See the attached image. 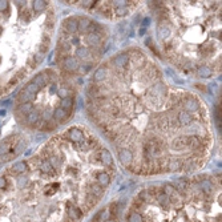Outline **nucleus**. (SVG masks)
<instances>
[{
  "label": "nucleus",
  "mask_w": 222,
  "mask_h": 222,
  "mask_svg": "<svg viewBox=\"0 0 222 222\" xmlns=\"http://www.w3.org/2000/svg\"><path fill=\"white\" fill-rule=\"evenodd\" d=\"M107 222H116V221H115V219H108Z\"/></svg>",
  "instance_id": "nucleus-48"
},
{
  "label": "nucleus",
  "mask_w": 222,
  "mask_h": 222,
  "mask_svg": "<svg viewBox=\"0 0 222 222\" xmlns=\"http://www.w3.org/2000/svg\"><path fill=\"white\" fill-rule=\"evenodd\" d=\"M97 182H99L100 186H108L110 182V178H109V174L105 173V172H101V173H99V176H97Z\"/></svg>",
  "instance_id": "nucleus-17"
},
{
  "label": "nucleus",
  "mask_w": 222,
  "mask_h": 222,
  "mask_svg": "<svg viewBox=\"0 0 222 222\" xmlns=\"http://www.w3.org/2000/svg\"><path fill=\"white\" fill-rule=\"evenodd\" d=\"M68 137H69V140L72 142H81L84 140L83 132H81L80 129H77V128L69 129V130H68Z\"/></svg>",
  "instance_id": "nucleus-5"
},
{
  "label": "nucleus",
  "mask_w": 222,
  "mask_h": 222,
  "mask_svg": "<svg viewBox=\"0 0 222 222\" xmlns=\"http://www.w3.org/2000/svg\"><path fill=\"white\" fill-rule=\"evenodd\" d=\"M158 36L161 39H168L170 36V28L166 27V25H161L160 30H158Z\"/></svg>",
  "instance_id": "nucleus-28"
},
{
  "label": "nucleus",
  "mask_w": 222,
  "mask_h": 222,
  "mask_svg": "<svg viewBox=\"0 0 222 222\" xmlns=\"http://www.w3.org/2000/svg\"><path fill=\"white\" fill-rule=\"evenodd\" d=\"M116 14L118 16H126L128 15V8L126 7H116Z\"/></svg>",
  "instance_id": "nucleus-39"
},
{
  "label": "nucleus",
  "mask_w": 222,
  "mask_h": 222,
  "mask_svg": "<svg viewBox=\"0 0 222 222\" xmlns=\"http://www.w3.org/2000/svg\"><path fill=\"white\" fill-rule=\"evenodd\" d=\"M32 83L35 84V85H37L39 89H43V88H45L47 84H48V79H47L45 73H40V75H37L33 79Z\"/></svg>",
  "instance_id": "nucleus-7"
},
{
  "label": "nucleus",
  "mask_w": 222,
  "mask_h": 222,
  "mask_svg": "<svg viewBox=\"0 0 222 222\" xmlns=\"http://www.w3.org/2000/svg\"><path fill=\"white\" fill-rule=\"evenodd\" d=\"M12 140H14V136L9 137L8 140H4L1 144H0V157L3 154H7V152H8V149L11 146H14V142H11Z\"/></svg>",
  "instance_id": "nucleus-12"
},
{
  "label": "nucleus",
  "mask_w": 222,
  "mask_h": 222,
  "mask_svg": "<svg viewBox=\"0 0 222 222\" xmlns=\"http://www.w3.org/2000/svg\"><path fill=\"white\" fill-rule=\"evenodd\" d=\"M67 115H68L67 110H64L63 108H60V107L57 108V109H55V110H53V118H55L56 121H61V120H64V118L67 117Z\"/></svg>",
  "instance_id": "nucleus-21"
},
{
  "label": "nucleus",
  "mask_w": 222,
  "mask_h": 222,
  "mask_svg": "<svg viewBox=\"0 0 222 222\" xmlns=\"http://www.w3.org/2000/svg\"><path fill=\"white\" fill-rule=\"evenodd\" d=\"M140 198H141V200H144V201H149L150 200L149 192H148V190H142V192L140 193Z\"/></svg>",
  "instance_id": "nucleus-41"
},
{
  "label": "nucleus",
  "mask_w": 222,
  "mask_h": 222,
  "mask_svg": "<svg viewBox=\"0 0 222 222\" xmlns=\"http://www.w3.org/2000/svg\"><path fill=\"white\" fill-rule=\"evenodd\" d=\"M64 28L68 31L69 33H75L79 31V22L75 17H68L64 22Z\"/></svg>",
  "instance_id": "nucleus-4"
},
{
  "label": "nucleus",
  "mask_w": 222,
  "mask_h": 222,
  "mask_svg": "<svg viewBox=\"0 0 222 222\" xmlns=\"http://www.w3.org/2000/svg\"><path fill=\"white\" fill-rule=\"evenodd\" d=\"M184 105H185V110L186 112H195V110H198V101L195 99H189V100H185L184 101Z\"/></svg>",
  "instance_id": "nucleus-8"
},
{
  "label": "nucleus",
  "mask_w": 222,
  "mask_h": 222,
  "mask_svg": "<svg viewBox=\"0 0 222 222\" xmlns=\"http://www.w3.org/2000/svg\"><path fill=\"white\" fill-rule=\"evenodd\" d=\"M32 110V104L31 102H23V104H20L19 107V112L23 113V115H28V113Z\"/></svg>",
  "instance_id": "nucleus-30"
},
{
  "label": "nucleus",
  "mask_w": 222,
  "mask_h": 222,
  "mask_svg": "<svg viewBox=\"0 0 222 222\" xmlns=\"http://www.w3.org/2000/svg\"><path fill=\"white\" fill-rule=\"evenodd\" d=\"M40 170L44 172V173H51V172H53V168L48 161H44V162L40 164Z\"/></svg>",
  "instance_id": "nucleus-33"
},
{
  "label": "nucleus",
  "mask_w": 222,
  "mask_h": 222,
  "mask_svg": "<svg viewBox=\"0 0 222 222\" xmlns=\"http://www.w3.org/2000/svg\"><path fill=\"white\" fill-rule=\"evenodd\" d=\"M12 170L16 172V173H24V172L27 170V164H25L24 161H20V162L14 164V166H12Z\"/></svg>",
  "instance_id": "nucleus-25"
},
{
  "label": "nucleus",
  "mask_w": 222,
  "mask_h": 222,
  "mask_svg": "<svg viewBox=\"0 0 222 222\" xmlns=\"http://www.w3.org/2000/svg\"><path fill=\"white\" fill-rule=\"evenodd\" d=\"M168 124H169L168 117H165V116H162V117L160 118V121H158V125H160L161 129H166L168 128Z\"/></svg>",
  "instance_id": "nucleus-40"
},
{
  "label": "nucleus",
  "mask_w": 222,
  "mask_h": 222,
  "mask_svg": "<svg viewBox=\"0 0 222 222\" xmlns=\"http://www.w3.org/2000/svg\"><path fill=\"white\" fill-rule=\"evenodd\" d=\"M86 43L89 44L91 47H97L100 43H101V36L96 32H92L86 36Z\"/></svg>",
  "instance_id": "nucleus-9"
},
{
  "label": "nucleus",
  "mask_w": 222,
  "mask_h": 222,
  "mask_svg": "<svg viewBox=\"0 0 222 222\" xmlns=\"http://www.w3.org/2000/svg\"><path fill=\"white\" fill-rule=\"evenodd\" d=\"M53 117V112H52V109H45L44 110V113H43V120L44 121H49L51 118Z\"/></svg>",
  "instance_id": "nucleus-38"
},
{
  "label": "nucleus",
  "mask_w": 222,
  "mask_h": 222,
  "mask_svg": "<svg viewBox=\"0 0 222 222\" xmlns=\"http://www.w3.org/2000/svg\"><path fill=\"white\" fill-rule=\"evenodd\" d=\"M128 61H129V55L128 53H120L115 57L113 65H115V68H117V69H123V68L128 64Z\"/></svg>",
  "instance_id": "nucleus-2"
},
{
  "label": "nucleus",
  "mask_w": 222,
  "mask_h": 222,
  "mask_svg": "<svg viewBox=\"0 0 222 222\" xmlns=\"http://www.w3.org/2000/svg\"><path fill=\"white\" fill-rule=\"evenodd\" d=\"M186 182L185 181H182V179H178V181H177V189H179L181 190V192H184L185 189H186Z\"/></svg>",
  "instance_id": "nucleus-42"
},
{
  "label": "nucleus",
  "mask_w": 222,
  "mask_h": 222,
  "mask_svg": "<svg viewBox=\"0 0 222 222\" xmlns=\"http://www.w3.org/2000/svg\"><path fill=\"white\" fill-rule=\"evenodd\" d=\"M63 68L69 72H75L79 68V60L75 56H65L63 60Z\"/></svg>",
  "instance_id": "nucleus-1"
},
{
  "label": "nucleus",
  "mask_w": 222,
  "mask_h": 222,
  "mask_svg": "<svg viewBox=\"0 0 222 222\" xmlns=\"http://www.w3.org/2000/svg\"><path fill=\"white\" fill-rule=\"evenodd\" d=\"M186 145H187V137L179 136V137H177V138L173 141L172 148H173L174 150H182V149H185V148H186Z\"/></svg>",
  "instance_id": "nucleus-6"
},
{
  "label": "nucleus",
  "mask_w": 222,
  "mask_h": 222,
  "mask_svg": "<svg viewBox=\"0 0 222 222\" xmlns=\"http://www.w3.org/2000/svg\"><path fill=\"white\" fill-rule=\"evenodd\" d=\"M47 4H48V3L44 1V0H35L32 6H33V9H35L36 12H41L47 7Z\"/></svg>",
  "instance_id": "nucleus-27"
},
{
  "label": "nucleus",
  "mask_w": 222,
  "mask_h": 222,
  "mask_svg": "<svg viewBox=\"0 0 222 222\" xmlns=\"http://www.w3.org/2000/svg\"><path fill=\"white\" fill-rule=\"evenodd\" d=\"M25 120H27L28 124H36L39 120H40V113H39V110L32 109V110H31V112L27 115Z\"/></svg>",
  "instance_id": "nucleus-15"
},
{
  "label": "nucleus",
  "mask_w": 222,
  "mask_h": 222,
  "mask_svg": "<svg viewBox=\"0 0 222 222\" xmlns=\"http://www.w3.org/2000/svg\"><path fill=\"white\" fill-rule=\"evenodd\" d=\"M48 162L52 165V168H59V166L61 165V161H60L57 157H55V156H52V157L48 158Z\"/></svg>",
  "instance_id": "nucleus-37"
},
{
  "label": "nucleus",
  "mask_w": 222,
  "mask_h": 222,
  "mask_svg": "<svg viewBox=\"0 0 222 222\" xmlns=\"http://www.w3.org/2000/svg\"><path fill=\"white\" fill-rule=\"evenodd\" d=\"M79 30H81V32H86V31L93 30V24L89 19L86 17H83V19L79 22Z\"/></svg>",
  "instance_id": "nucleus-11"
},
{
  "label": "nucleus",
  "mask_w": 222,
  "mask_h": 222,
  "mask_svg": "<svg viewBox=\"0 0 222 222\" xmlns=\"http://www.w3.org/2000/svg\"><path fill=\"white\" fill-rule=\"evenodd\" d=\"M100 158H101V162L104 164V165H107V166H110L113 164V157H112V154H110V152L108 149L101 150V153H100Z\"/></svg>",
  "instance_id": "nucleus-10"
},
{
  "label": "nucleus",
  "mask_w": 222,
  "mask_h": 222,
  "mask_svg": "<svg viewBox=\"0 0 222 222\" xmlns=\"http://www.w3.org/2000/svg\"><path fill=\"white\" fill-rule=\"evenodd\" d=\"M24 89H27V91L30 92V93H32V94H36L39 91H40V89H39V86H37V85H35L33 83H30L27 86H25Z\"/></svg>",
  "instance_id": "nucleus-36"
},
{
  "label": "nucleus",
  "mask_w": 222,
  "mask_h": 222,
  "mask_svg": "<svg viewBox=\"0 0 222 222\" xmlns=\"http://www.w3.org/2000/svg\"><path fill=\"white\" fill-rule=\"evenodd\" d=\"M190 121H192V116L189 115V112L181 110V112L178 113V123L181 124V125H187V124H190Z\"/></svg>",
  "instance_id": "nucleus-14"
},
{
  "label": "nucleus",
  "mask_w": 222,
  "mask_h": 222,
  "mask_svg": "<svg viewBox=\"0 0 222 222\" xmlns=\"http://www.w3.org/2000/svg\"><path fill=\"white\" fill-rule=\"evenodd\" d=\"M157 201H158V203H160L161 206H164V208L169 206V205H170V202H172L170 198H169L165 193H160V194L157 195Z\"/></svg>",
  "instance_id": "nucleus-22"
},
{
  "label": "nucleus",
  "mask_w": 222,
  "mask_h": 222,
  "mask_svg": "<svg viewBox=\"0 0 222 222\" xmlns=\"http://www.w3.org/2000/svg\"><path fill=\"white\" fill-rule=\"evenodd\" d=\"M89 67H91V64H85V65H83V72H88L89 71Z\"/></svg>",
  "instance_id": "nucleus-46"
},
{
  "label": "nucleus",
  "mask_w": 222,
  "mask_h": 222,
  "mask_svg": "<svg viewBox=\"0 0 222 222\" xmlns=\"http://www.w3.org/2000/svg\"><path fill=\"white\" fill-rule=\"evenodd\" d=\"M6 185H7V179L4 177H0V189H3Z\"/></svg>",
  "instance_id": "nucleus-45"
},
{
  "label": "nucleus",
  "mask_w": 222,
  "mask_h": 222,
  "mask_svg": "<svg viewBox=\"0 0 222 222\" xmlns=\"http://www.w3.org/2000/svg\"><path fill=\"white\" fill-rule=\"evenodd\" d=\"M72 105H73V100L71 97H65V99L61 100V104H60V108H63L64 110H69L72 109Z\"/></svg>",
  "instance_id": "nucleus-26"
},
{
  "label": "nucleus",
  "mask_w": 222,
  "mask_h": 222,
  "mask_svg": "<svg viewBox=\"0 0 222 222\" xmlns=\"http://www.w3.org/2000/svg\"><path fill=\"white\" fill-rule=\"evenodd\" d=\"M152 92H153L154 94H164V93L166 92V86L164 85L162 83H158V84H156V85L153 86Z\"/></svg>",
  "instance_id": "nucleus-29"
},
{
  "label": "nucleus",
  "mask_w": 222,
  "mask_h": 222,
  "mask_svg": "<svg viewBox=\"0 0 222 222\" xmlns=\"http://www.w3.org/2000/svg\"><path fill=\"white\" fill-rule=\"evenodd\" d=\"M118 158H120L123 165H130L133 161V153L129 149H121L118 153Z\"/></svg>",
  "instance_id": "nucleus-3"
},
{
  "label": "nucleus",
  "mask_w": 222,
  "mask_h": 222,
  "mask_svg": "<svg viewBox=\"0 0 222 222\" xmlns=\"http://www.w3.org/2000/svg\"><path fill=\"white\" fill-rule=\"evenodd\" d=\"M197 75L201 79H209L211 76V69L209 67H206V65H203V67H200L197 69Z\"/></svg>",
  "instance_id": "nucleus-20"
},
{
  "label": "nucleus",
  "mask_w": 222,
  "mask_h": 222,
  "mask_svg": "<svg viewBox=\"0 0 222 222\" xmlns=\"http://www.w3.org/2000/svg\"><path fill=\"white\" fill-rule=\"evenodd\" d=\"M105 77H107V68H105V67L97 68L96 72H94V75H93V80L96 81V83H99V81L104 80Z\"/></svg>",
  "instance_id": "nucleus-13"
},
{
  "label": "nucleus",
  "mask_w": 222,
  "mask_h": 222,
  "mask_svg": "<svg viewBox=\"0 0 222 222\" xmlns=\"http://www.w3.org/2000/svg\"><path fill=\"white\" fill-rule=\"evenodd\" d=\"M128 222H142V216L140 213H136V211H134V213L130 214Z\"/></svg>",
  "instance_id": "nucleus-35"
},
{
  "label": "nucleus",
  "mask_w": 222,
  "mask_h": 222,
  "mask_svg": "<svg viewBox=\"0 0 222 222\" xmlns=\"http://www.w3.org/2000/svg\"><path fill=\"white\" fill-rule=\"evenodd\" d=\"M8 9V3L7 1H0V12H4Z\"/></svg>",
  "instance_id": "nucleus-44"
},
{
  "label": "nucleus",
  "mask_w": 222,
  "mask_h": 222,
  "mask_svg": "<svg viewBox=\"0 0 222 222\" xmlns=\"http://www.w3.org/2000/svg\"><path fill=\"white\" fill-rule=\"evenodd\" d=\"M164 193H165L169 198H172L174 194H176V189H174L172 185H165V186H164Z\"/></svg>",
  "instance_id": "nucleus-34"
},
{
  "label": "nucleus",
  "mask_w": 222,
  "mask_h": 222,
  "mask_svg": "<svg viewBox=\"0 0 222 222\" xmlns=\"http://www.w3.org/2000/svg\"><path fill=\"white\" fill-rule=\"evenodd\" d=\"M68 214L71 216V218L73 219H79L81 217V211L77 208H68Z\"/></svg>",
  "instance_id": "nucleus-32"
},
{
  "label": "nucleus",
  "mask_w": 222,
  "mask_h": 222,
  "mask_svg": "<svg viewBox=\"0 0 222 222\" xmlns=\"http://www.w3.org/2000/svg\"><path fill=\"white\" fill-rule=\"evenodd\" d=\"M89 189H91V192H92V195H94L96 198L102 195V187L100 186V185H92Z\"/></svg>",
  "instance_id": "nucleus-31"
},
{
  "label": "nucleus",
  "mask_w": 222,
  "mask_h": 222,
  "mask_svg": "<svg viewBox=\"0 0 222 222\" xmlns=\"http://www.w3.org/2000/svg\"><path fill=\"white\" fill-rule=\"evenodd\" d=\"M59 96L61 97V99H65V97H68V89H67V88H60V89H59Z\"/></svg>",
  "instance_id": "nucleus-43"
},
{
  "label": "nucleus",
  "mask_w": 222,
  "mask_h": 222,
  "mask_svg": "<svg viewBox=\"0 0 222 222\" xmlns=\"http://www.w3.org/2000/svg\"><path fill=\"white\" fill-rule=\"evenodd\" d=\"M35 96H36V94L30 93L27 89H23V91L20 92V94H19V101H22V104H23V102H30L31 100L35 99Z\"/></svg>",
  "instance_id": "nucleus-19"
},
{
  "label": "nucleus",
  "mask_w": 222,
  "mask_h": 222,
  "mask_svg": "<svg viewBox=\"0 0 222 222\" xmlns=\"http://www.w3.org/2000/svg\"><path fill=\"white\" fill-rule=\"evenodd\" d=\"M89 55H91V51H89V48H86V47H79L77 49H76V59H81V60H85L89 57Z\"/></svg>",
  "instance_id": "nucleus-16"
},
{
  "label": "nucleus",
  "mask_w": 222,
  "mask_h": 222,
  "mask_svg": "<svg viewBox=\"0 0 222 222\" xmlns=\"http://www.w3.org/2000/svg\"><path fill=\"white\" fill-rule=\"evenodd\" d=\"M200 187H201V190H202L205 194H210L211 192H213V189H214V186H213V184H211V181H209V179H203V181H201V184H200Z\"/></svg>",
  "instance_id": "nucleus-18"
},
{
  "label": "nucleus",
  "mask_w": 222,
  "mask_h": 222,
  "mask_svg": "<svg viewBox=\"0 0 222 222\" xmlns=\"http://www.w3.org/2000/svg\"><path fill=\"white\" fill-rule=\"evenodd\" d=\"M84 7H89V4H93V1H83Z\"/></svg>",
  "instance_id": "nucleus-47"
},
{
  "label": "nucleus",
  "mask_w": 222,
  "mask_h": 222,
  "mask_svg": "<svg viewBox=\"0 0 222 222\" xmlns=\"http://www.w3.org/2000/svg\"><path fill=\"white\" fill-rule=\"evenodd\" d=\"M187 145H189L192 149H198L201 145V141L198 137L195 136H192V137H187Z\"/></svg>",
  "instance_id": "nucleus-23"
},
{
  "label": "nucleus",
  "mask_w": 222,
  "mask_h": 222,
  "mask_svg": "<svg viewBox=\"0 0 222 222\" xmlns=\"http://www.w3.org/2000/svg\"><path fill=\"white\" fill-rule=\"evenodd\" d=\"M182 168V164L179 160H172L170 162H168V169L170 172H177Z\"/></svg>",
  "instance_id": "nucleus-24"
}]
</instances>
